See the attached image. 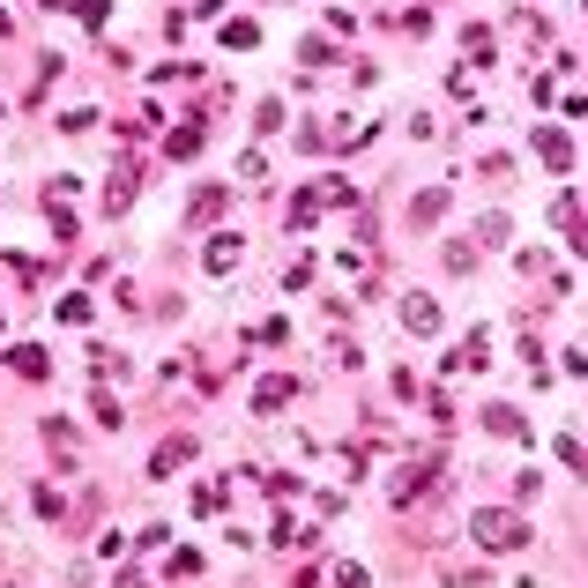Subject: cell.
I'll return each instance as SVG.
<instances>
[{"label":"cell","instance_id":"1","mask_svg":"<svg viewBox=\"0 0 588 588\" xmlns=\"http://www.w3.org/2000/svg\"><path fill=\"white\" fill-rule=\"evenodd\" d=\"M469 537L484 551H521L529 544V521H521L514 506H477V514H469Z\"/></svg>","mask_w":588,"mask_h":588},{"label":"cell","instance_id":"2","mask_svg":"<svg viewBox=\"0 0 588 588\" xmlns=\"http://www.w3.org/2000/svg\"><path fill=\"white\" fill-rule=\"evenodd\" d=\"M537 157H544L551 171H566V165H574V142H566L559 127H537Z\"/></svg>","mask_w":588,"mask_h":588},{"label":"cell","instance_id":"3","mask_svg":"<svg viewBox=\"0 0 588 588\" xmlns=\"http://www.w3.org/2000/svg\"><path fill=\"white\" fill-rule=\"evenodd\" d=\"M403 328H410V336H440V305H432V298H410V305H403Z\"/></svg>","mask_w":588,"mask_h":588},{"label":"cell","instance_id":"4","mask_svg":"<svg viewBox=\"0 0 588 588\" xmlns=\"http://www.w3.org/2000/svg\"><path fill=\"white\" fill-rule=\"evenodd\" d=\"M253 403H261V410H284V403H291V380H261Z\"/></svg>","mask_w":588,"mask_h":588},{"label":"cell","instance_id":"5","mask_svg":"<svg viewBox=\"0 0 588 588\" xmlns=\"http://www.w3.org/2000/svg\"><path fill=\"white\" fill-rule=\"evenodd\" d=\"M187 455H194V440H165V447H157V477H171Z\"/></svg>","mask_w":588,"mask_h":588},{"label":"cell","instance_id":"6","mask_svg":"<svg viewBox=\"0 0 588 588\" xmlns=\"http://www.w3.org/2000/svg\"><path fill=\"white\" fill-rule=\"evenodd\" d=\"M447 365H455V373H477V365H484V336H469L463 350H455V358H447Z\"/></svg>","mask_w":588,"mask_h":588},{"label":"cell","instance_id":"7","mask_svg":"<svg viewBox=\"0 0 588 588\" xmlns=\"http://www.w3.org/2000/svg\"><path fill=\"white\" fill-rule=\"evenodd\" d=\"M440 209H447V194L432 187V194H418V209H410V216H418V224H432V216H440Z\"/></svg>","mask_w":588,"mask_h":588},{"label":"cell","instance_id":"8","mask_svg":"<svg viewBox=\"0 0 588 588\" xmlns=\"http://www.w3.org/2000/svg\"><path fill=\"white\" fill-rule=\"evenodd\" d=\"M484 424H492V432H521V418H514L506 403H492V410H484Z\"/></svg>","mask_w":588,"mask_h":588},{"label":"cell","instance_id":"9","mask_svg":"<svg viewBox=\"0 0 588 588\" xmlns=\"http://www.w3.org/2000/svg\"><path fill=\"white\" fill-rule=\"evenodd\" d=\"M336 588H365V566H343V574H336Z\"/></svg>","mask_w":588,"mask_h":588},{"label":"cell","instance_id":"10","mask_svg":"<svg viewBox=\"0 0 588 588\" xmlns=\"http://www.w3.org/2000/svg\"><path fill=\"white\" fill-rule=\"evenodd\" d=\"M574 373H581V380H588V350H574Z\"/></svg>","mask_w":588,"mask_h":588}]
</instances>
